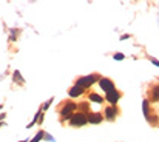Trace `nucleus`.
Instances as JSON below:
<instances>
[{"instance_id":"1","label":"nucleus","mask_w":159,"mask_h":142,"mask_svg":"<svg viewBox=\"0 0 159 142\" xmlns=\"http://www.w3.org/2000/svg\"><path fill=\"white\" fill-rule=\"evenodd\" d=\"M71 120V125L73 127H82V125H85L88 122V119H87V114L85 113H77V114H73V116L70 117Z\"/></svg>"},{"instance_id":"2","label":"nucleus","mask_w":159,"mask_h":142,"mask_svg":"<svg viewBox=\"0 0 159 142\" xmlns=\"http://www.w3.org/2000/svg\"><path fill=\"white\" fill-rule=\"evenodd\" d=\"M99 79V76H96V74H93V76H87V77H82L77 80V86H80V88H87V86H91L96 80Z\"/></svg>"},{"instance_id":"3","label":"nucleus","mask_w":159,"mask_h":142,"mask_svg":"<svg viewBox=\"0 0 159 142\" xmlns=\"http://www.w3.org/2000/svg\"><path fill=\"white\" fill-rule=\"evenodd\" d=\"M99 86H100L103 91H107V93H110V91L114 90V84H113L111 79H100L99 80Z\"/></svg>"},{"instance_id":"4","label":"nucleus","mask_w":159,"mask_h":142,"mask_svg":"<svg viewBox=\"0 0 159 142\" xmlns=\"http://www.w3.org/2000/svg\"><path fill=\"white\" fill-rule=\"evenodd\" d=\"M76 108H77V105H76V104H73V102L66 104V105H65V108L62 110V116H64L65 119L71 117V113H73V110H76Z\"/></svg>"},{"instance_id":"5","label":"nucleus","mask_w":159,"mask_h":142,"mask_svg":"<svg viewBox=\"0 0 159 142\" xmlns=\"http://www.w3.org/2000/svg\"><path fill=\"white\" fill-rule=\"evenodd\" d=\"M87 119H88V122H91V124H100L103 117H102L100 113H90V114H87Z\"/></svg>"},{"instance_id":"6","label":"nucleus","mask_w":159,"mask_h":142,"mask_svg":"<svg viewBox=\"0 0 159 142\" xmlns=\"http://www.w3.org/2000/svg\"><path fill=\"white\" fill-rule=\"evenodd\" d=\"M119 97H121V94L117 93L116 90H113V91L107 93V100H108L110 104H116L117 100H119Z\"/></svg>"},{"instance_id":"7","label":"nucleus","mask_w":159,"mask_h":142,"mask_svg":"<svg viewBox=\"0 0 159 142\" xmlns=\"http://www.w3.org/2000/svg\"><path fill=\"white\" fill-rule=\"evenodd\" d=\"M82 93H84V88H80V86L74 85L73 88L70 90V96H71V97H76V96H80Z\"/></svg>"},{"instance_id":"8","label":"nucleus","mask_w":159,"mask_h":142,"mask_svg":"<svg viewBox=\"0 0 159 142\" xmlns=\"http://www.w3.org/2000/svg\"><path fill=\"white\" fill-rule=\"evenodd\" d=\"M105 116H107V119L113 120L116 117V108L114 107H108L107 110H105Z\"/></svg>"},{"instance_id":"9","label":"nucleus","mask_w":159,"mask_h":142,"mask_svg":"<svg viewBox=\"0 0 159 142\" xmlns=\"http://www.w3.org/2000/svg\"><path fill=\"white\" fill-rule=\"evenodd\" d=\"M90 100H93V102H98V104H102L103 97H100L99 94H96V93H91V94H90Z\"/></svg>"},{"instance_id":"10","label":"nucleus","mask_w":159,"mask_h":142,"mask_svg":"<svg viewBox=\"0 0 159 142\" xmlns=\"http://www.w3.org/2000/svg\"><path fill=\"white\" fill-rule=\"evenodd\" d=\"M151 100H159V86H155L151 91Z\"/></svg>"},{"instance_id":"11","label":"nucleus","mask_w":159,"mask_h":142,"mask_svg":"<svg viewBox=\"0 0 159 142\" xmlns=\"http://www.w3.org/2000/svg\"><path fill=\"white\" fill-rule=\"evenodd\" d=\"M79 108L82 111H88V104H80V105H77V110Z\"/></svg>"},{"instance_id":"12","label":"nucleus","mask_w":159,"mask_h":142,"mask_svg":"<svg viewBox=\"0 0 159 142\" xmlns=\"http://www.w3.org/2000/svg\"><path fill=\"white\" fill-rule=\"evenodd\" d=\"M42 136H43V133H42V131H40V133H37V136L34 138V139H33L31 142H39L40 139H42Z\"/></svg>"},{"instance_id":"13","label":"nucleus","mask_w":159,"mask_h":142,"mask_svg":"<svg viewBox=\"0 0 159 142\" xmlns=\"http://www.w3.org/2000/svg\"><path fill=\"white\" fill-rule=\"evenodd\" d=\"M114 59H117V60H122V59H124V54H114Z\"/></svg>"},{"instance_id":"14","label":"nucleus","mask_w":159,"mask_h":142,"mask_svg":"<svg viewBox=\"0 0 159 142\" xmlns=\"http://www.w3.org/2000/svg\"><path fill=\"white\" fill-rule=\"evenodd\" d=\"M151 62H153L155 65H158V66H159V62H158V60H155V59H151Z\"/></svg>"}]
</instances>
